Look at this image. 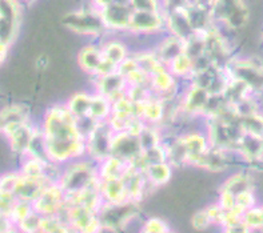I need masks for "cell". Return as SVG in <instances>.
I'll use <instances>...</instances> for the list:
<instances>
[{"instance_id": "1", "label": "cell", "mask_w": 263, "mask_h": 233, "mask_svg": "<svg viewBox=\"0 0 263 233\" xmlns=\"http://www.w3.org/2000/svg\"><path fill=\"white\" fill-rule=\"evenodd\" d=\"M39 126L46 141L48 161L66 165L87 156L86 137L64 101L47 107Z\"/></svg>"}, {"instance_id": "2", "label": "cell", "mask_w": 263, "mask_h": 233, "mask_svg": "<svg viewBox=\"0 0 263 233\" xmlns=\"http://www.w3.org/2000/svg\"><path fill=\"white\" fill-rule=\"evenodd\" d=\"M98 183V163L86 156L63 165L58 184L62 186L67 196H71Z\"/></svg>"}, {"instance_id": "3", "label": "cell", "mask_w": 263, "mask_h": 233, "mask_svg": "<svg viewBox=\"0 0 263 233\" xmlns=\"http://www.w3.org/2000/svg\"><path fill=\"white\" fill-rule=\"evenodd\" d=\"M140 203L138 201H127L122 204H106L100 206L98 210L100 224L103 230L111 233H118L126 229L134 220L139 217Z\"/></svg>"}, {"instance_id": "4", "label": "cell", "mask_w": 263, "mask_h": 233, "mask_svg": "<svg viewBox=\"0 0 263 233\" xmlns=\"http://www.w3.org/2000/svg\"><path fill=\"white\" fill-rule=\"evenodd\" d=\"M63 24L72 32L83 36H100L107 33L100 12L91 6L90 10H77L66 13Z\"/></svg>"}, {"instance_id": "5", "label": "cell", "mask_w": 263, "mask_h": 233, "mask_svg": "<svg viewBox=\"0 0 263 233\" xmlns=\"http://www.w3.org/2000/svg\"><path fill=\"white\" fill-rule=\"evenodd\" d=\"M59 217L70 224L78 233H103V226L100 224L97 210L79 204H66L64 210Z\"/></svg>"}, {"instance_id": "6", "label": "cell", "mask_w": 263, "mask_h": 233, "mask_svg": "<svg viewBox=\"0 0 263 233\" xmlns=\"http://www.w3.org/2000/svg\"><path fill=\"white\" fill-rule=\"evenodd\" d=\"M114 131L108 121L97 123L92 130L86 136L87 157L93 160L95 163H100L102 160L111 156V144H112Z\"/></svg>"}, {"instance_id": "7", "label": "cell", "mask_w": 263, "mask_h": 233, "mask_svg": "<svg viewBox=\"0 0 263 233\" xmlns=\"http://www.w3.org/2000/svg\"><path fill=\"white\" fill-rule=\"evenodd\" d=\"M166 31V11H134L128 33L153 36Z\"/></svg>"}, {"instance_id": "8", "label": "cell", "mask_w": 263, "mask_h": 233, "mask_svg": "<svg viewBox=\"0 0 263 233\" xmlns=\"http://www.w3.org/2000/svg\"><path fill=\"white\" fill-rule=\"evenodd\" d=\"M67 204V195L58 183L47 184L44 189L33 201V209L43 217L59 216Z\"/></svg>"}, {"instance_id": "9", "label": "cell", "mask_w": 263, "mask_h": 233, "mask_svg": "<svg viewBox=\"0 0 263 233\" xmlns=\"http://www.w3.org/2000/svg\"><path fill=\"white\" fill-rule=\"evenodd\" d=\"M99 12L107 33L128 32L134 10L127 0H119L117 3L100 10Z\"/></svg>"}, {"instance_id": "10", "label": "cell", "mask_w": 263, "mask_h": 233, "mask_svg": "<svg viewBox=\"0 0 263 233\" xmlns=\"http://www.w3.org/2000/svg\"><path fill=\"white\" fill-rule=\"evenodd\" d=\"M179 137L184 145L189 159V166H195L198 160L203 156L210 148V140L207 136L204 126H194L190 130L179 133Z\"/></svg>"}, {"instance_id": "11", "label": "cell", "mask_w": 263, "mask_h": 233, "mask_svg": "<svg viewBox=\"0 0 263 233\" xmlns=\"http://www.w3.org/2000/svg\"><path fill=\"white\" fill-rule=\"evenodd\" d=\"M143 152L139 136L128 132H115L111 144V156L123 160L124 163L133 164Z\"/></svg>"}, {"instance_id": "12", "label": "cell", "mask_w": 263, "mask_h": 233, "mask_svg": "<svg viewBox=\"0 0 263 233\" xmlns=\"http://www.w3.org/2000/svg\"><path fill=\"white\" fill-rule=\"evenodd\" d=\"M91 91L107 97L111 101H115L119 97L124 96L128 90L124 77L119 72H114L104 76H97L91 79Z\"/></svg>"}, {"instance_id": "13", "label": "cell", "mask_w": 263, "mask_h": 233, "mask_svg": "<svg viewBox=\"0 0 263 233\" xmlns=\"http://www.w3.org/2000/svg\"><path fill=\"white\" fill-rule=\"evenodd\" d=\"M235 153L242 161L250 165L263 163V135L242 133Z\"/></svg>"}, {"instance_id": "14", "label": "cell", "mask_w": 263, "mask_h": 233, "mask_svg": "<svg viewBox=\"0 0 263 233\" xmlns=\"http://www.w3.org/2000/svg\"><path fill=\"white\" fill-rule=\"evenodd\" d=\"M19 24L17 0H0V40L11 43Z\"/></svg>"}, {"instance_id": "15", "label": "cell", "mask_w": 263, "mask_h": 233, "mask_svg": "<svg viewBox=\"0 0 263 233\" xmlns=\"http://www.w3.org/2000/svg\"><path fill=\"white\" fill-rule=\"evenodd\" d=\"M37 131H39V125H35L32 120L11 131L8 135H6L8 143H10L11 151L22 157L26 156L31 145H32V141L36 136Z\"/></svg>"}, {"instance_id": "16", "label": "cell", "mask_w": 263, "mask_h": 233, "mask_svg": "<svg viewBox=\"0 0 263 233\" xmlns=\"http://www.w3.org/2000/svg\"><path fill=\"white\" fill-rule=\"evenodd\" d=\"M237 156V153L233 151H224L215 148V146H210L203 156L198 160V163L195 164L194 168H199V170L209 171L213 173L224 172L231 165L234 157Z\"/></svg>"}, {"instance_id": "17", "label": "cell", "mask_w": 263, "mask_h": 233, "mask_svg": "<svg viewBox=\"0 0 263 233\" xmlns=\"http://www.w3.org/2000/svg\"><path fill=\"white\" fill-rule=\"evenodd\" d=\"M28 121H31V111L26 104H10L0 110V132L4 136Z\"/></svg>"}, {"instance_id": "18", "label": "cell", "mask_w": 263, "mask_h": 233, "mask_svg": "<svg viewBox=\"0 0 263 233\" xmlns=\"http://www.w3.org/2000/svg\"><path fill=\"white\" fill-rule=\"evenodd\" d=\"M103 60L104 57L100 44H86L80 48L77 55V63L80 71L91 79L98 76Z\"/></svg>"}, {"instance_id": "19", "label": "cell", "mask_w": 263, "mask_h": 233, "mask_svg": "<svg viewBox=\"0 0 263 233\" xmlns=\"http://www.w3.org/2000/svg\"><path fill=\"white\" fill-rule=\"evenodd\" d=\"M99 189L103 203L106 204H122L131 200L122 177L120 179L99 180Z\"/></svg>"}, {"instance_id": "20", "label": "cell", "mask_w": 263, "mask_h": 233, "mask_svg": "<svg viewBox=\"0 0 263 233\" xmlns=\"http://www.w3.org/2000/svg\"><path fill=\"white\" fill-rule=\"evenodd\" d=\"M154 51L157 52L160 61L166 67H168V64L175 57L179 56L180 53L186 52V41L168 33L167 36L162 37L159 40V43L154 48Z\"/></svg>"}, {"instance_id": "21", "label": "cell", "mask_w": 263, "mask_h": 233, "mask_svg": "<svg viewBox=\"0 0 263 233\" xmlns=\"http://www.w3.org/2000/svg\"><path fill=\"white\" fill-rule=\"evenodd\" d=\"M91 100H92V91L80 90L71 93L70 96L64 100V103L73 117H77L78 120H84L88 119V115H90Z\"/></svg>"}, {"instance_id": "22", "label": "cell", "mask_w": 263, "mask_h": 233, "mask_svg": "<svg viewBox=\"0 0 263 233\" xmlns=\"http://www.w3.org/2000/svg\"><path fill=\"white\" fill-rule=\"evenodd\" d=\"M100 48H102L104 59L115 64L118 68L133 53L130 48H128V44L124 43L123 40L118 39L115 36L107 37L103 43L100 44Z\"/></svg>"}, {"instance_id": "23", "label": "cell", "mask_w": 263, "mask_h": 233, "mask_svg": "<svg viewBox=\"0 0 263 233\" xmlns=\"http://www.w3.org/2000/svg\"><path fill=\"white\" fill-rule=\"evenodd\" d=\"M47 184L51 183H47L44 179H31V177H24L20 175L16 189H15V197L17 200L30 201L33 204V201L39 197Z\"/></svg>"}, {"instance_id": "24", "label": "cell", "mask_w": 263, "mask_h": 233, "mask_svg": "<svg viewBox=\"0 0 263 233\" xmlns=\"http://www.w3.org/2000/svg\"><path fill=\"white\" fill-rule=\"evenodd\" d=\"M219 189H223L226 190V192L231 193V195L237 199V196H239L240 193L254 189L253 177H251L250 173L246 172V171H240V172L233 173L231 176H229L224 180Z\"/></svg>"}, {"instance_id": "25", "label": "cell", "mask_w": 263, "mask_h": 233, "mask_svg": "<svg viewBox=\"0 0 263 233\" xmlns=\"http://www.w3.org/2000/svg\"><path fill=\"white\" fill-rule=\"evenodd\" d=\"M167 68L180 83H186L193 79L194 73H195V61L189 53L183 52L175 57Z\"/></svg>"}, {"instance_id": "26", "label": "cell", "mask_w": 263, "mask_h": 233, "mask_svg": "<svg viewBox=\"0 0 263 233\" xmlns=\"http://www.w3.org/2000/svg\"><path fill=\"white\" fill-rule=\"evenodd\" d=\"M174 170L175 168L168 161H163V163L147 166L144 170V175H146V179L148 180V183L155 186L157 189H159L160 186H164L166 184L170 183Z\"/></svg>"}, {"instance_id": "27", "label": "cell", "mask_w": 263, "mask_h": 233, "mask_svg": "<svg viewBox=\"0 0 263 233\" xmlns=\"http://www.w3.org/2000/svg\"><path fill=\"white\" fill-rule=\"evenodd\" d=\"M111 113H112V101L92 91L88 119L92 120L93 123H104V121H108Z\"/></svg>"}, {"instance_id": "28", "label": "cell", "mask_w": 263, "mask_h": 233, "mask_svg": "<svg viewBox=\"0 0 263 233\" xmlns=\"http://www.w3.org/2000/svg\"><path fill=\"white\" fill-rule=\"evenodd\" d=\"M128 164L124 163L123 160L118 159L115 156H108L107 159L102 160L98 163V175L99 180L120 179L126 172Z\"/></svg>"}, {"instance_id": "29", "label": "cell", "mask_w": 263, "mask_h": 233, "mask_svg": "<svg viewBox=\"0 0 263 233\" xmlns=\"http://www.w3.org/2000/svg\"><path fill=\"white\" fill-rule=\"evenodd\" d=\"M139 140L143 151L163 144V132H162V128L159 125H148L147 124L144 126V130L139 135Z\"/></svg>"}, {"instance_id": "30", "label": "cell", "mask_w": 263, "mask_h": 233, "mask_svg": "<svg viewBox=\"0 0 263 233\" xmlns=\"http://www.w3.org/2000/svg\"><path fill=\"white\" fill-rule=\"evenodd\" d=\"M40 230L43 233H78L70 224L60 219L59 216L43 217Z\"/></svg>"}, {"instance_id": "31", "label": "cell", "mask_w": 263, "mask_h": 233, "mask_svg": "<svg viewBox=\"0 0 263 233\" xmlns=\"http://www.w3.org/2000/svg\"><path fill=\"white\" fill-rule=\"evenodd\" d=\"M42 221L43 216L33 209L26 219L16 224V229L19 233H39L42 229Z\"/></svg>"}, {"instance_id": "32", "label": "cell", "mask_w": 263, "mask_h": 233, "mask_svg": "<svg viewBox=\"0 0 263 233\" xmlns=\"http://www.w3.org/2000/svg\"><path fill=\"white\" fill-rule=\"evenodd\" d=\"M242 221L246 224L251 230H262L263 229V213L260 205L251 206L247 209L242 216Z\"/></svg>"}, {"instance_id": "33", "label": "cell", "mask_w": 263, "mask_h": 233, "mask_svg": "<svg viewBox=\"0 0 263 233\" xmlns=\"http://www.w3.org/2000/svg\"><path fill=\"white\" fill-rule=\"evenodd\" d=\"M168 224L160 217H148L140 226L139 233H168L170 232Z\"/></svg>"}, {"instance_id": "34", "label": "cell", "mask_w": 263, "mask_h": 233, "mask_svg": "<svg viewBox=\"0 0 263 233\" xmlns=\"http://www.w3.org/2000/svg\"><path fill=\"white\" fill-rule=\"evenodd\" d=\"M33 210V204L30 201H23V200H17L12 210H11V217H12L15 225L19 224L22 220L26 219L28 215Z\"/></svg>"}, {"instance_id": "35", "label": "cell", "mask_w": 263, "mask_h": 233, "mask_svg": "<svg viewBox=\"0 0 263 233\" xmlns=\"http://www.w3.org/2000/svg\"><path fill=\"white\" fill-rule=\"evenodd\" d=\"M134 11H164L163 0H127Z\"/></svg>"}, {"instance_id": "36", "label": "cell", "mask_w": 263, "mask_h": 233, "mask_svg": "<svg viewBox=\"0 0 263 233\" xmlns=\"http://www.w3.org/2000/svg\"><path fill=\"white\" fill-rule=\"evenodd\" d=\"M20 179L19 172L6 173L0 176V193H8V195H15L17 181Z\"/></svg>"}, {"instance_id": "37", "label": "cell", "mask_w": 263, "mask_h": 233, "mask_svg": "<svg viewBox=\"0 0 263 233\" xmlns=\"http://www.w3.org/2000/svg\"><path fill=\"white\" fill-rule=\"evenodd\" d=\"M191 225H193L194 229L199 230V232L200 230L209 229V228L213 225V221H211L206 208H203V209H200L198 210V212L194 213L193 217H191Z\"/></svg>"}, {"instance_id": "38", "label": "cell", "mask_w": 263, "mask_h": 233, "mask_svg": "<svg viewBox=\"0 0 263 233\" xmlns=\"http://www.w3.org/2000/svg\"><path fill=\"white\" fill-rule=\"evenodd\" d=\"M206 210L210 216L211 221H213V225H218L222 228V224H223L224 215H226V210L222 208L218 203H214L211 205L206 206Z\"/></svg>"}, {"instance_id": "39", "label": "cell", "mask_w": 263, "mask_h": 233, "mask_svg": "<svg viewBox=\"0 0 263 233\" xmlns=\"http://www.w3.org/2000/svg\"><path fill=\"white\" fill-rule=\"evenodd\" d=\"M222 233H253V230L242 220H239V221H235V223H231L229 225L223 226Z\"/></svg>"}, {"instance_id": "40", "label": "cell", "mask_w": 263, "mask_h": 233, "mask_svg": "<svg viewBox=\"0 0 263 233\" xmlns=\"http://www.w3.org/2000/svg\"><path fill=\"white\" fill-rule=\"evenodd\" d=\"M16 228L15 223H13L11 215H6V213H0V233H4L7 230Z\"/></svg>"}, {"instance_id": "41", "label": "cell", "mask_w": 263, "mask_h": 233, "mask_svg": "<svg viewBox=\"0 0 263 233\" xmlns=\"http://www.w3.org/2000/svg\"><path fill=\"white\" fill-rule=\"evenodd\" d=\"M117 2H119V0H91V6L93 8H97L98 11H100L106 8V7L111 6V4L117 3Z\"/></svg>"}, {"instance_id": "42", "label": "cell", "mask_w": 263, "mask_h": 233, "mask_svg": "<svg viewBox=\"0 0 263 233\" xmlns=\"http://www.w3.org/2000/svg\"><path fill=\"white\" fill-rule=\"evenodd\" d=\"M7 53H8V44L3 41V40H0V64L6 60Z\"/></svg>"}, {"instance_id": "43", "label": "cell", "mask_w": 263, "mask_h": 233, "mask_svg": "<svg viewBox=\"0 0 263 233\" xmlns=\"http://www.w3.org/2000/svg\"><path fill=\"white\" fill-rule=\"evenodd\" d=\"M4 233H19V230L16 229V228H13V229H10V230H7V232Z\"/></svg>"}, {"instance_id": "44", "label": "cell", "mask_w": 263, "mask_h": 233, "mask_svg": "<svg viewBox=\"0 0 263 233\" xmlns=\"http://www.w3.org/2000/svg\"><path fill=\"white\" fill-rule=\"evenodd\" d=\"M20 2H26V3H30V2H33V0H20Z\"/></svg>"}, {"instance_id": "45", "label": "cell", "mask_w": 263, "mask_h": 233, "mask_svg": "<svg viewBox=\"0 0 263 233\" xmlns=\"http://www.w3.org/2000/svg\"><path fill=\"white\" fill-rule=\"evenodd\" d=\"M260 208H262V213H263V204H262V205H260ZM263 230V229H262Z\"/></svg>"}, {"instance_id": "46", "label": "cell", "mask_w": 263, "mask_h": 233, "mask_svg": "<svg viewBox=\"0 0 263 233\" xmlns=\"http://www.w3.org/2000/svg\"><path fill=\"white\" fill-rule=\"evenodd\" d=\"M168 233H175V232H173V230H170V232H168Z\"/></svg>"}]
</instances>
